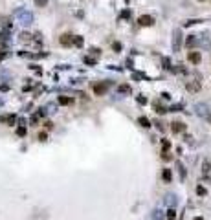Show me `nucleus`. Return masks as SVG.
<instances>
[{
    "label": "nucleus",
    "mask_w": 211,
    "mask_h": 220,
    "mask_svg": "<svg viewBox=\"0 0 211 220\" xmlns=\"http://www.w3.org/2000/svg\"><path fill=\"white\" fill-rule=\"evenodd\" d=\"M182 48V31L180 29H175V37H173V50L175 51H180Z\"/></svg>",
    "instance_id": "nucleus-1"
},
{
    "label": "nucleus",
    "mask_w": 211,
    "mask_h": 220,
    "mask_svg": "<svg viewBox=\"0 0 211 220\" xmlns=\"http://www.w3.org/2000/svg\"><path fill=\"white\" fill-rule=\"evenodd\" d=\"M107 90H108V83H97V84H94V94L96 95H105Z\"/></svg>",
    "instance_id": "nucleus-2"
},
{
    "label": "nucleus",
    "mask_w": 211,
    "mask_h": 220,
    "mask_svg": "<svg viewBox=\"0 0 211 220\" xmlns=\"http://www.w3.org/2000/svg\"><path fill=\"white\" fill-rule=\"evenodd\" d=\"M138 24H140V26H153V24H154V18H153L151 15H141V17L138 18Z\"/></svg>",
    "instance_id": "nucleus-3"
},
{
    "label": "nucleus",
    "mask_w": 211,
    "mask_h": 220,
    "mask_svg": "<svg viewBox=\"0 0 211 220\" xmlns=\"http://www.w3.org/2000/svg\"><path fill=\"white\" fill-rule=\"evenodd\" d=\"M187 59H189L193 64H200L202 55H200V51H189V53H187Z\"/></svg>",
    "instance_id": "nucleus-4"
},
{
    "label": "nucleus",
    "mask_w": 211,
    "mask_h": 220,
    "mask_svg": "<svg viewBox=\"0 0 211 220\" xmlns=\"http://www.w3.org/2000/svg\"><path fill=\"white\" fill-rule=\"evenodd\" d=\"M59 42H61L62 46H70V44H73V37H72V35H68V33H64V35H61Z\"/></svg>",
    "instance_id": "nucleus-5"
},
{
    "label": "nucleus",
    "mask_w": 211,
    "mask_h": 220,
    "mask_svg": "<svg viewBox=\"0 0 211 220\" xmlns=\"http://www.w3.org/2000/svg\"><path fill=\"white\" fill-rule=\"evenodd\" d=\"M171 130H173V132H184V130H186V125H184L182 121H175V123H171Z\"/></svg>",
    "instance_id": "nucleus-6"
},
{
    "label": "nucleus",
    "mask_w": 211,
    "mask_h": 220,
    "mask_svg": "<svg viewBox=\"0 0 211 220\" xmlns=\"http://www.w3.org/2000/svg\"><path fill=\"white\" fill-rule=\"evenodd\" d=\"M195 108H197V112H198L200 116H204V117L209 116V108H208V105H197Z\"/></svg>",
    "instance_id": "nucleus-7"
},
{
    "label": "nucleus",
    "mask_w": 211,
    "mask_h": 220,
    "mask_svg": "<svg viewBox=\"0 0 211 220\" xmlns=\"http://www.w3.org/2000/svg\"><path fill=\"white\" fill-rule=\"evenodd\" d=\"M186 88H187V90H191V92H197V90H200V81L187 83V84H186Z\"/></svg>",
    "instance_id": "nucleus-8"
},
{
    "label": "nucleus",
    "mask_w": 211,
    "mask_h": 220,
    "mask_svg": "<svg viewBox=\"0 0 211 220\" xmlns=\"http://www.w3.org/2000/svg\"><path fill=\"white\" fill-rule=\"evenodd\" d=\"M138 125H141L143 129H149V127H151V121H149L147 117H143V116H140V117H138Z\"/></svg>",
    "instance_id": "nucleus-9"
},
{
    "label": "nucleus",
    "mask_w": 211,
    "mask_h": 220,
    "mask_svg": "<svg viewBox=\"0 0 211 220\" xmlns=\"http://www.w3.org/2000/svg\"><path fill=\"white\" fill-rule=\"evenodd\" d=\"M73 99L72 97H66V95H59V105H72Z\"/></svg>",
    "instance_id": "nucleus-10"
},
{
    "label": "nucleus",
    "mask_w": 211,
    "mask_h": 220,
    "mask_svg": "<svg viewBox=\"0 0 211 220\" xmlns=\"http://www.w3.org/2000/svg\"><path fill=\"white\" fill-rule=\"evenodd\" d=\"M162 176H164V180H165V182H171V180H173V173H171V169H164Z\"/></svg>",
    "instance_id": "nucleus-11"
},
{
    "label": "nucleus",
    "mask_w": 211,
    "mask_h": 220,
    "mask_svg": "<svg viewBox=\"0 0 211 220\" xmlns=\"http://www.w3.org/2000/svg\"><path fill=\"white\" fill-rule=\"evenodd\" d=\"M20 18H22V24H31V20H33V17H31L29 13H24Z\"/></svg>",
    "instance_id": "nucleus-12"
},
{
    "label": "nucleus",
    "mask_w": 211,
    "mask_h": 220,
    "mask_svg": "<svg viewBox=\"0 0 211 220\" xmlns=\"http://www.w3.org/2000/svg\"><path fill=\"white\" fill-rule=\"evenodd\" d=\"M165 217H167V220H175V218H176V211L171 207V209L167 211V215H165Z\"/></svg>",
    "instance_id": "nucleus-13"
},
{
    "label": "nucleus",
    "mask_w": 211,
    "mask_h": 220,
    "mask_svg": "<svg viewBox=\"0 0 211 220\" xmlns=\"http://www.w3.org/2000/svg\"><path fill=\"white\" fill-rule=\"evenodd\" d=\"M162 147H164V152H167L171 149V141L169 140H162Z\"/></svg>",
    "instance_id": "nucleus-14"
},
{
    "label": "nucleus",
    "mask_w": 211,
    "mask_h": 220,
    "mask_svg": "<svg viewBox=\"0 0 211 220\" xmlns=\"http://www.w3.org/2000/svg\"><path fill=\"white\" fill-rule=\"evenodd\" d=\"M119 92H121V94H130V86H129V84H121V86H119Z\"/></svg>",
    "instance_id": "nucleus-15"
},
{
    "label": "nucleus",
    "mask_w": 211,
    "mask_h": 220,
    "mask_svg": "<svg viewBox=\"0 0 211 220\" xmlns=\"http://www.w3.org/2000/svg\"><path fill=\"white\" fill-rule=\"evenodd\" d=\"M83 42H85L83 37H73V44H75V46H83Z\"/></svg>",
    "instance_id": "nucleus-16"
},
{
    "label": "nucleus",
    "mask_w": 211,
    "mask_h": 220,
    "mask_svg": "<svg viewBox=\"0 0 211 220\" xmlns=\"http://www.w3.org/2000/svg\"><path fill=\"white\" fill-rule=\"evenodd\" d=\"M206 193H208V191H206V187H202V185H198V187H197V195H202V196H204Z\"/></svg>",
    "instance_id": "nucleus-17"
},
{
    "label": "nucleus",
    "mask_w": 211,
    "mask_h": 220,
    "mask_svg": "<svg viewBox=\"0 0 211 220\" xmlns=\"http://www.w3.org/2000/svg\"><path fill=\"white\" fill-rule=\"evenodd\" d=\"M17 134H18V136H26V129H24V127H18V129H17Z\"/></svg>",
    "instance_id": "nucleus-18"
},
{
    "label": "nucleus",
    "mask_w": 211,
    "mask_h": 220,
    "mask_svg": "<svg viewBox=\"0 0 211 220\" xmlns=\"http://www.w3.org/2000/svg\"><path fill=\"white\" fill-rule=\"evenodd\" d=\"M154 108H156V112H158V114H164V112H165V108H162V106H160V105H156V103H154Z\"/></svg>",
    "instance_id": "nucleus-19"
},
{
    "label": "nucleus",
    "mask_w": 211,
    "mask_h": 220,
    "mask_svg": "<svg viewBox=\"0 0 211 220\" xmlns=\"http://www.w3.org/2000/svg\"><path fill=\"white\" fill-rule=\"evenodd\" d=\"M46 138H48L46 132H40V134H39V141H46Z\"/></svg>",
    "instance_id": "nucleus-20"
},
{
    "label": "nucleus",
    "mask_w": 211,
    "mask_h": 220,
    "mask_svg": "<svg viewBox=\"0 0 211 220\" xmlns=\"http://www.w3.org/2000/svg\"><path fill=\"white\" fill-rule=\"evenodd\" d=\"M35 4L42 7V6H46V4H48V0H35Z\"/></svg>",
    "instance_id": "nucleus-21"
},
{
    "label": "nucleus",
    "mask_w": 211,
    "mask_h": 220,
    "mask_svg": "<svg viewBox=\"0 0 211 220\" xmlns=\"http://www.w3.org/2000/svg\"><path fill=\"white\" fill-rule=\"evenodd\" d=\"M44 127H46L48 130H51V129H53V123H51V121H46V123H44Z\"/></svg>",
    "instance_id": "nucleus-22"
},
{
    "label": "nucleus",
    "mask_w": 211,
    "mask_h": 220,
    "mask_svg": "<svg viewBox=\"0 0 211 220\" xmlns=\"http://www.w3.org/2000/svg\"><path fill=\"white\" fill-rule=\"evenodd\" d=\"M154 218H156V220L162 218V211H154Z\"/></svg>",
    "instance_id": "nucleus-23"
},
{
    "label": "nucleus",
    "mask_w": 211,
    "mask_h": 220,
    "mask_svg": "<svg viewBox=\"0 0 211 220\" xmlns=\"http://www.w3.org/2000/svg\"><path fill=\"white\" fill-rule=\"evenodd\" d=\"M138 103H141V105H145V103H147V99H145V97H141V95H140V97H138Z\"/></svg>",
    "instance_id": "nucleus-24"
},
{
    "label": "nucleus",
    "mask_w": 211,
    "mask_h": 220,
    "mask_svg": "<svg viewBox=\"0 0 211 220\" xmlns=\"http://www.w3.org/2000/svg\"><path fill=\"white\" fill-rule=\"evenodd\" d=\"M121 17H123V18H129V17H130V13H129V11H123V13H121Z\"/></svg>",
    "instance_id": "nucleus-25"
},
{
    "label": "nucleus",
    "mask_w": 211,
    "mask_h": 220,
    "mask_svg": "<svg viewBox=\"0 0 211 220\" xmlns=\"http://www.w3.org/2000/svg\"><path fill=\"white\" fill-rule=\"evenodd\" d=\"M162 158H164L165 162H167V160H171V156H169V152H164V156H162Z\"/></svg>",
    "instance_id": "nucleus-26"
},
{
    "label": "nucleus",
    "mask_w": 211,
    "mask_h": 220,
    "mask_svg": "<svg viewBox=\"0 0 211 220\" xmlns=\"http://www.w3.org/2000/svg\"><path fill=\"white\" fill-rule=\"evenodd\" d=\"M114 50H121V44H119V42H114Z\"/></svg>",
    "instance_id": "nucleus-27"
},
{
    "label": "nucleus",
    "mask_w": 211,
    "mask_h": 220,
    "mask_svg": "<svg viewBox=\"0 0 211 220\" xmlns=\"http://www.w3.org/2000/svg\"><path fill=\"white\" fill-rule=\"evenodd\" d=\"M204 173H209V163H204Z\"/></svg>",
    "instance_id": "nucleus-28"
},
{
    "label": "nucleus",
    "mask_w": 211,
    "mask_h": 220,
    "mask_svg": "<svg viewBox=\"0 0 211 220\" xmlns=\"http://www.w3.org/2000/svg\"><path fill=\"white\" fill-rule=\"evenodd\" d=\"M193 220H204V218H202V217H195Z\"/></svg>",
    "instance_id": "nucleus-29"
},
{
    "label": "nucleus",
    "mask_w": 211,
    "mask_h": 220,
    "mask_svg": "<svg viewBox=\"0 0 211 220\" xmlns=\"http://www.w3.org/2000/svg\"><path fill=\"white\" fill-rule=\"evenodd\" d=\"M206 119H208V121H209V123H211V114H209V116H208V117H206Z\"/></svg>",
    "instance_id": "nucleus-30"
},
{
    "label": "nucleus",
    "mask_w": 211,
    "mask_h": 220,
    "mask_svg": "<svg viewBox=\"0 0 211 220\" xmlns=\"http://www.w3.org/2000/svg\"><path fill=\"white\" fill-rule=\"evenodd\" d=\"M200 2H204V0H200Z\"/></svg>",
    "instance_id": "nucleus-31"
}]
</instances>
